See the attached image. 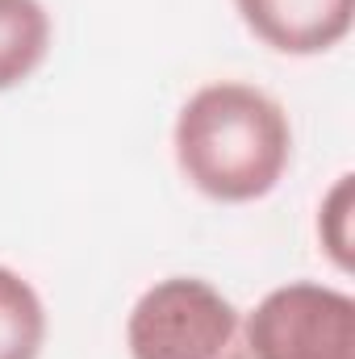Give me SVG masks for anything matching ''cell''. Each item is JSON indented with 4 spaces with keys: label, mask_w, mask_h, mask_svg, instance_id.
<instances>
[{
    "label": "cell",
    "mask_w": 355,
    "mask_h": 359,
    "mask_svg": "<svg viewBox=\"0 0 355 359\" xmlns=\"http://www.w3.org/2000/svg\"><path fill=\"white\" fill-rule=\"evenodd\" d=\"M176 168L217 205H251L284 180L293 159V126L276 96L243 80L196 88L172 130Z\"/></svg>",
    "instance_id": "cell-1"
},
{
    "label": "cell",
    "mask_w": 355,
    "mask_h": 359,
    "mask_svg": "<svg viewBox=\"0 0 355 359\" xmlns=\"http://www.w3.org/2000/svg\"><path fill=\"white\" fill-rule=\"evenodd\" d=\"M130 359H255L239 305L201 276L155 280L126 318Z\"/></svg>",
    "instance_id": "cell-2"
},
{
    "label": "cell",
    "mask_w": 355,
    "mask_h": 359,
    "mask_svg": "<svg viewBox=\"0 0 355 359\" xmlns=\"http://www.w3.org/2000/svg\"><path fill=\"white\" fill-rule=\"evenodd\" d=\"M255 359H355V297L318 280H288L243 313Z\"/></svg>",
    "instance_id": "cell-3"
},
{
    "label": "cell",
    "mask_w": 355,
    "mask_h": 359,
    "mask_svg": "<svg viewBox=\"0 0 355 359\" xmlns=\"http://www.w3.org/2000/svg\"><path fill=\"white\" fill-rule=\"evenodd\" d=\"M234 8L267 50L293 59L335 50L355 21V0H234Z\"/></svg>",
    "instance_id": "cell-4"
},
{
    "label": "cell",
    "mask_w": 355,
    "mask_h": 359,
    "mask_svg": "<svg viewBox=\"0 0 355 359\" xmlns=\"http://www.w3.org/2000/svg\"><path fill=\"white\" fill-rule=\"evenodd\" d=\"M51 55V13L42 0H0V92L25 84Z\"/></svg>",
    "instance_id": "cell-5"
},
{
    "label": "cell",
    "mask_w": 355,
    "mask_h": 359,
    "mask_svg": "<svg viewBox=\"0 0 355 359\" xmlns=\"http://www.w3.org/2000/svg\"><path fill=\"white\" fill-rule=\"evenodd\" d=\"M46 347V305L21 271L0 264V359H38Z\"/></svg>",
    "instance_id": "cell-6"
},
{
    "label": "cell",
    "mask_w": 355,
    "mask_h": 359,
    "mask_svg": "<svg viewBox=\"0 0 355 359\" xmlns=\"http://www.w3.org/2000/svg\"><path fill=\"white\" fill-rule=\"evenodd\" d=\"M351 180H355L351 172H343L318 205V243L335 259L339 271H351V209H355Z\"/></svg>",
    "instance_id": "cell-7"
}]
</instances>
